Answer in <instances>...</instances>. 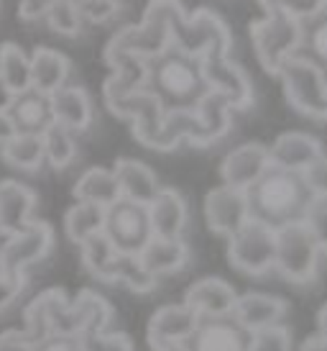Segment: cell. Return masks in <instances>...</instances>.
<instances>
[{"instance_id":"cell-33","label":"cell","mask_w":327,"mask_h":351,"mask_svg":"<svg viewBox=\"0 0 327 351\" xmlns=\"http://www.w3.org/2000/svg\"><path fill=\"white\" fill-rule=\"evenodd\" d=\"M3 162L21 172H36L44 165V144L36 134H13L0 147Z\"/></svg>"},{"instance_id":"cell-28","label":"cell","mask_w":327,"mask_h":351,"mask_svg":"<svg viewBox=\"0 0 327 351\" xmlns=\"http://www.w3.org/2000/svg\"><path fill=\"white\" fill-rule=\"evenodd\" d=\"M72 195L75 200L82 203H95L100 208L113 205L120 197V187H118L116 172L105 169V167H92L79 175V180L72 187Z\"/></svg>"},{"instance_id":"cell-49","label":"cell","mask_w":327,"mask_h":351,"mask_svg":"<svg viewBox=\"0 0 327 351\" xmlns=\"http://www.w3.org/2000/svg\"><path fill=\"white\" fill-rule=\"evenodd\" d=\"M13 134H16V128H13V123H10L8 110H0V147H3Z\"/></svg>"},{"instance_id":"cell-18","label":"cell","mask_w":327,"mask_h":351,"mask_svg":"<svg viewBox=\"0 0 327 351\" xmlns=\"http://www.w3.org/2000/svg\"><path fill=\"white\" fill-rule=\"evenodd\" d=\"M289 305L279 295L266 293H246L238 295L235 308H233V318L241 323L246 331L256 333L271 326H279L281 318L287 315Z\"/></svg>"},{"instance_id":"cell-22","label":"cell","mask_w":327,"mask_h":351,"mask_svg":"<svg viewBox=\"0 0 327 351\" xmlns=\"http://www.w3.org/2000/svg\"><path fill=\"white\" fill-rule=\"evenodd\" d=\"M148 218H151V228L154 236L161 239H182L184 228H187V200L179 190L174 187H161L156 197L148 203Z\"/></svg>"},{"instance_id":"cell-44","label":"cell","mask_w":327,"mask_h":351,"mask_svg":"<svg viewBox=\"0 0 327 351\" xmlns=\"http://www.w3.org/2000/svg\"><path fill=\"white\" fill-rule=\"evenodd\" d=\"M26 287V274H8L0 269V313H5L18 300Z\"/></svg>"},{"instance_id":"cell-5","label":"cell","mask_w":327,"mask_h":351,"mask_svg":"<svg viewBox=\"0 0 327 351\" xmlns=\"http://www.w3.org/2000/svg\"><path fill=\"white\" fill-rule=\"evenodd\" d=\"M250 41H253V51L259 57V64L269 75L276 77L281 62L297 54L299 34H302V23L294 16L287 13H266L263 19L250 21Z\"/></svg>"},{"instance_id":"cell-9","label":"cell","mask_w":327,"mask_h":351,"mask_svg":"<svg viewBox=\"0 0 327 351\" xmlns=\"http://www.w3.org/2000/svg\"><path fill=\"white\" fill-rule=\"evenodd\" d=\"M228 259L238 272L250 277L271 272L276 259V231L248 218L235 234L228 236Z\"/></svg>"},{"instance_id":"cell-48","label":"cell","mask_w":327,"mask_h":351,"mask_svg":"<svg viewBox=\"0 0 327 351\" xmlns=\"http://www.w3.org/2000/svg\"><path fill=\"white\" fill-rule=\"evenodd\" d=\"M54 0H21L18 3V16L23 21H39L47 16Z\"/></svg>"},{"instance_id":"cell-7","label":"cell","mask_w":327,"mask_h":351,"mask_svg":"<svg viewBox=\"0 0 327 351\" xmlns=\"http://www.w3.org/2000/svg\"><path fill=\"white\" fill-rule=\"evenodd\" d=\"M319 252L315 236L304 223H291L276 231V259L274 269L291 285H307L317 277Z\"/></svg>"},{"instance_id":"cell-3","label":"cell","mask_w":327,"mask_h":351,"mask_svg":"<svg viewBox=\"0 0 327 351\" xmlns=\"http://www.w3.org/2000/svg\"><path fill=\"white\" fill-rule=\"evenodd\" d=\"M248 218L279 231L284 226L302 223L307 215L309 203L315 200L312 187L304 180V172L284 169L269 165L246 190Z\"/></svg>"},{"instance_id":"cell-40","label":"cell","mask_w":327,"mask_h":351,"mask_svg":"<svg viewBox=\"0 0 327 351\" xmlns=\"http://www.w3.org/2000/svg\"><path fill=\"white\" fill-rule=\"evenodd\" d=\"M259 5L263 8V13H287V16H294V19L304 21L309 16H315L325 0H259Z\"/></svg>"},{"instance_id":"cell-45","label":"cell","mask_w":327,"mask_h":351,"mask_svg":"<svg viewBox=\"0 0 327 351\" xmlns=\"http://www.w3.org/2000/svg\"><path fill=\"white\" fill-rule=\"evenodd\" d=\"M34 351H85L79 336H69V333H51L44 341L34 346Z\"/></svg>"},{"instance_id":"cell-6","label":"cell","mask_w":327,"mask_h":351,"mask_svg":"<svg viewBox=\"0 0 327 351\" xmlns=\"http://www.w3.org/2000/svg\"><path fill=\"white\" fill-rule=\"evenodd\" d=\"M276 77L281 80L287 100L302 116L327 121V77L312 62L294 54L281 62Z\"/></svg>"},{"instance_id":"cell-56","label":"cell","mask_w":327,"mask_h":351,"mask_svg":"<svg viewBox=\"0 0 327 351\" xmlns=\"http://www.w3.org/2000/svg\"><path fill=\"white\" fill-rule=\"evenodd\" d=\"M325 3H327V0H325Z\"/></svg>"},{"instance_id":"cell-14","label":"cell","mask_w":327,"mask_h":351,"mask_svg":"<svg viewBox=\"0 0 327 351\" xmlns=\"http://www.w3.org/2000/svg\"><path fill=\"white\" fill-rule=\"evenodd\" d=\"M197 321H200V315L184 302L164 305L151 315V321L146 326V341H148L151 351L184 346V341L192 336Z\"/></svg>"},{"instance_id":"cell-20","label":"cell","mask_w":327,"mask_h":351,"mask_svg":"<svg viewBox=\"0 0 327 351\" xmlns=\"http://www.w3.org/2000/svg\"><path fill=\"white\" fill-rule=\"evenodd\" d=\"M238 293L220 277H205L189 285L184 293V305H189L200 318H220L233 315Z\"/></svg>"},{"instance_id":"cell-35","label":"cell","mask_w":327,"mask_h":351,"mask_svg":"<svg viewBox=\"0 0 327 351\" xmlns=\"http://www.w3.org/2000/svg\"><path fill=\"white\" fill-rule=\"evenodd\" d=\"M41 144H44V162H49L51 169H67L77 156L75 131L64 128L57 121L41 134Z\"/></svg>"},{"instance_id":"cell-11","label":"cell","mask_w":327,"mask_h":351,"mask_svg":"<svg viewBox=\"0 0 327 351\" xmlns=\"http://www.w3.org/2000/svg\"><path fill=\"white\" fill-rule=\"evenodd\" d=\"M174 44L202 57H220V54H231L233 36L228 23L215 10L200 8L192 16L187 13L184 23L174 31Z\"/></svg>"},{"instance_id":"cell-37","label":"cell","mask_w":327,"mask_h":351,"mask_svg":"<svg viewBox=\"0 0 327 351\" xmlns=\"http://www.w3.org/2000/svg\"><path fill=\"white\" fill-rule=\"evenodd\" d=\"M120 282L125 285L131 293L146 295V293H154L156 285H159V277L146 269L141 259L133 256V254H118L116 259V269H113V285Z\"/></svg>"},{"instance_id":"cell-2","label":"cell","mask_w":327,"mask_h":351,"mask_svg":"<svg viewBox=\"0 0 327 351\" xmlns=\"http://www.w3.org/2000/svg\"><path fill=\"white\" fill-rule=\"evenodd\" d=\"M144 90H148L164 113H192L200 98L207 93L202 69V54L169 44L164 51L146 59Z\"/></svg>"},{"instance_id":"cell-34","label":"cell","mask_w":327,"mask_h":351,"mask_svg":"<svg viewBox=\"0 0 327 351\" xmlns=\"http://www.w3.org/2000/svg\"><path fill=\"white\" fill-rule=\"evenodd\" d=\"M103 218H105V208H100L95 203H77L72 205L64 215V234L72 244H82L87 236L103 231Z\"/></svg>"},{"instance_id":"cell-1","label":"cell","mask_w":327,"mask_h":351,"mask_svg":"<svg viewBox=\"0 0 327 351\" xmlns=\"http://www.w3.org/2000/svg\"><path fill=\"white\" fill-rule=\"evenodd\" d=\"M103 98L113 116L131 121L135 141H141L144 147L156 149V152H172L192 141V113H164L159 100L148 90H128L118 85L113 77H107L103 85Z\"/></svg>"},{"instance_id":"cell-17","label":"cell","mask_w":327,"mask_h":351,"mask_svg":"<svg viewBox=\"0 0 327 351\" xmlns=\"http://www.w3.org/2000/svg\"><path fill=\"white\" fill-rule=\"evenodd\" d=\"M8 116L16 134H36V136H41L54 123L51 98L36 88L16 93L8 106Z\"/></svg>"},{"instance_id":"cell-32","label":"cell","mask_w":327,"mask_h":351,"mask_svg":"<svg viewBox=\"0 0 327 351\" xmlns=\"http://www.w3.org/2000/svg\"><path fill=\"white\" fill-rule=\"evenodd\" d=\"M103 57H105L107 67L113 69L110 72V77L116 80L118 85H123L128 90H138L144 88V80H146V59L133 54V51L128 49H120L116 44H105V51H103Z\"/></svg>"},{"instance_id":"cell-51","label":"cell","mask_w":327,"mask_h":351,"mask_svg":"<svg viewBox=\"0 0 327 351\" xmlns=\"http://www.w3.org/2000/svg\"><path fill=\"white\" fill-rule=\"evenodd\" d=\"M13 90L5 85V80L0 77V110H8V106H10V100H13Z\"/></svg>"},{"instance_id":"cell-10","label":"cell","mask_w":327,"mask_h":351,"mask_svg":"<svg viewBox=\"0 0 327 351\" xmlns=\"http://www.w3.org/2000/svg\"><path fill=\"white\" fill-rule=\"evenodd\" d=\"M54 249V228L47 221L31 218L29 226L10 236H3L0 244V269L8 274H26L31 264L47 259Z\"/></svg>"},{"instance_id":"cell-53","label":"cell","mask_w":327,"mask_h":351,"mask_svg":"<svg viewBox=\"0 0 327 351\" xmlns=\"http://www.w3.org/2000/svg\"><path fill=\"white\" fill-rule=\"evenodd\" d=\"M164 351H184V346H172V349H164Z\"/></svg>"},{"instance_id":"cell-38","label":"cell","mask_w":327,"mask_h":351,"mask_svg":"<svg viewBox=\"0 0 327 351\" xmlns=\"http://www.w3.org/2000/svg\"><path fill=\"white\" fill-rule=\"evenodd\" d=\"M44 19H47L49 29L54 31V34L69 36V39H72V36H79V34H82V26H85V21L79 16L77 3H69V0H54Z\"/></svg>"},{"instance_id":"cell-12","label":"cell","mask_w":327,"mask_h":351,"mask_svg":"<svg viewBox=\"0 0 327 351\" xmlns=\"http://www.w3.org/2000/svg\"><path fill=\"white\" fill-rule=\"evenodd\" d=\"M202 69L207 88L225 95L233 110H246L253 106V85L248 80V72L238 62H233L231 54L202 57Z\"/></svg>"},{"instance_id":"cell-21","label":"cell","mask_w":327,"mask_h":351,"mask_svg":"<svg viewBox=\"0 0 327 351\" xmlns=\"http://www.w3.org/2000/svg\"><path fill=\"white\" fill-rule=\"evenodd\" d=\"M322 154H325V147L319 144V138L302 131H287L276 136V141L269 147L271 165L294 169V172H307Z\"/></svg>"},{"instance_id":"cell-41","label":"cell","mask_w":327,"mask_h":351,"mask_svg":"<svg viewBox=\"0 0 327 351\" xmlns=\"http://www.w3.org/2000/svg\"><path fill=\"white\" fill-rule=\"evenodd\" d=\"M302 223L307 226L309 234L315 236V241H317L319 252L327 256V197L315 195V200L309 203L307 215H304Z\"/></svg>"},{"instance_id":"cell-19","label":"cell","mask_w":327,"mask_h":351,"mask_svg":"<svg viewBox=\"0 0 327 351\" xmlns=\"http://www.w3.org/2000/svg\"><path fill=\"white\" fill-rule=\"evenodd\" d=\"M269 165V147H263L259 141L235 147L220 165L222 185L235 187V190H246Z\"/></svg>"},{"instance_id":"cell-46","label":"cell","mask_w":327,"mask_h":351,"mask_svg":"<svg viewBox=\"0 0 327 351\" xmlns=\"http://www.w3.org/2000/svg\"><path fill=\"white\" fill-rule=\"evenodd\" d=\"M304 180H307V185L312 187L315 195L327 197V154H322L315 165L309 167L304 172Z\"/></svg>"},{"instance_id":"cell-15","label":"cell","mask_w":327,"mask_h":351,"mask_svg":"<svg viewBox=\"0 0 327 351\" xmlns=\"http://www.w3.org/2000/svg\"><path fill=\"white\" fill-rule=\"evenodd\" d=\"M205 221L212 234L228 239L248 221V208H246V195L243 190L220 185L212 187L205 195Z\"/></svg>"},{"instance_id":"cell-4","label":"cell","mask_w":327,"mask_h":351,"mask_svg":"<svg viewBox=\"0 0 327 351\" xmlns=\"http://www.w3.org/2000/svg\"><path fill=\"white\" fill-rule=\"evenodd\" d=\"M187 19V10L179 0H151L144 10V21L125 26L110 39L120 49H128L138 57H154L174 41V31Z\"/></svg>"},{"instance_id":"cell-31","label":"cell","mask_w":327,"mask_h":351,"mask_svg":"<svg viewBox=\"0 0 327 351\" xmlns=\"http://www.w3.org/2000/svg\"><path fill=\"white\" fill-rule=\"evenodd\" d=\"M79 256H82V267H85L95 280L113 285V269H116L118 252L103 231L87 236L85 241L79 244Z\"/></svg>"},{"instance_id":"cell-42","label":"cell","mask_w":327,"mask_h":351,"mask_svg":"<svg viewBox=\"0 0 327 351\" xmlns=\"http://www.w3.org/2000/svg\"><path fill=\"white\" fill-rule=\"evenodd\" d=\"M79 341L85 351H135L131 336L125 333H87V336H79Z\"/></svg>"},{"instance_id":"cell-30","label":"cell","mask_w":327,"mask_h":351,"mask_svg":"<svg viewBox=\"0 0 327 351\" xmlns=\"http://www.w3.org/2000/svg\"><path fill=\"white\" fill-rule=\"evenodd\" d=\"M62 298H67V293L62 287H51V290L39 293L26 305V311H23V328L21 331L29 336L34 346L44 341L47 336H51V311H54V305Z\"/></svg>"},{"instance_id":"cell-52","label":"cell","mask_w":327,"mask_h":351,"mask_svg":"<svg viewBox=\"0 0 327 351\" xmlns=\"http://www.w3.org/2000/svg\"><path fill=\"white\" fill-rule=\"evenodd\" d=\"M317 333L327 339V302L319 308V313H317Z\"/></svg>"},{"instance_id":"cell-27","label":"cell","mask_w":327,"mask_h":351,"mask_svg":"<svg viewBox=\"0 0 327 351\" xmlns=\"http://www.w3.org/2000/svg\"><path fill=\"white\" fill-rule=\"evenodd\" d=\"M31 57V88L41 90L51 95L54 90H59L62 85H67L72 64L69 59L57 49L49 47H36Z\"/></svg>"},{"instance_id":"cell-23","label":"cell","mask_w":327,"mask_h":351,"mask_svg":"<svg viewBox=\"0 0 327 351\" xmlns=\"http://www.w3.org/2000/svg\"><path fill=\"white\" fill-rule=\"evenodd\" d=\"M49 98H51V113H54L57 123H62L75 134L90 128L92 118H95V108H92V98L87 95L85 88L67 82L59 90H54Z\"/></svg>"},{"instance_id":"cell-39","label":"cell","mask_w":327,"mask_h":351,"mask_svg":"<svg viewBox=\"0 0 327 351\" xmlns=\"http://www.w3.org/2000/svg\"><path fill=\"white\" fill-rule=\"evenodd\" d=\"M248 351H291V331L279 323V326L250 333Z\"/></svg>"},{"instance_id":"cell-16","label":"cell","mask_w":327,"mask_h":351,"mask_svg":"<svg viewBox=\"0 0 327 351\" xmlns=\"http://www.w3.org/2000/svg\"><path fill=\"white\" fill-rule=\"evenodd\" d=\"M194 116V136H192V147H210L215 141H220L228 131H231L233 123V106L228 103L225 95L215 93V90H207L197 108L192 110Z\"/></svg>"},{"instance_id":"cell-25","label":"cell","mask_w":327,"mask_h":351,"mask_svg":"<svg viewBox=\"0 0 327 351\" xmlns=\"http://www.w3.org/2000/svg\"><path fill=\"white\" fill-rule=\"evenodd\" d=\"M113 172H116L118 187H120V197H128L133 203L148 205L156 197V193L161 190L154 169L138 159L120 156L113 167Z\"/></svg>"},{"instance_id":"cell-29","label":"cell","mask_w":327,"mask_h":351,"mask_svg":"<svg viewBox=\"0 0 327 351\" xmlns=\"http://www.w3.org/2000/svg\"><path fill=\"white\" fill-rule=\"evenodd\" d=\"M299 23H302V34H299L297 57L312 62L327 77V3L315 16Z\"/></svg>"},{"instance_id":"cell-8","label":"cell","mask_w":327,"mask_h":351,"mask_svg":"<svg viewBox=\"0 0 327 351\" xmlns=\"http://www.w3.org/2000/svg\"><path fill=\"white\" fill-rule=\"evenodd\" d=\"M103 234L110 239L118 254H133L138 256L151 239V218H148V205L133 203L128 197H118L113 205L105 208L103 218Z\"/></svg>"},{"instance_id":"cell-47","label":"cell","mask_w":327,"mask_h":351,"mask_svg":"<svg viewBox=\"0 0 327 351\" xmlns=\"http://www.w3.org/2000/svg\"><path fill=\"white\" fill-rule=\"evenodd\" d=\"M0 351H34V343L21 328L0 333Z\"/></svg>"},{"instance_id":"cell-54","label":"cell","mask_w":327,"mask_h":351,"mask_svg":"<svg viewBox=\"0 0 327 351\" xmlns=\"http://www.w3.org/2000/svg\"><path fill=\"white\" fill-rule=\"evenodd\" d=\"M69 3H82V0H69Z\"/></svg>"},{"instance_id":"cell-24","label":"cell","mask_w":327,"mask_h":351,"mask_svg":"<svg viewBox=\"0 0 327 351\" xmlns=\"http://www.w3.org/2000/svg\"><path fill=\"white\" fill-rule=\"evenodd\" d=\"M36 208V193L16 180L0 182V236H10L29 226Z\"/></svg>"},{"instance_id":"cell-26","label":"cell","mask_w":327,"mask_h":351,"mask_svg":"<svg viewBox=\"0 0 327 351\" xmlns=\"http://www.w3.org/2000/svg\"><path fill=\"white\" fill-rule=\"evenodd\" d=\"M138 259L154 277L179 272L184 264L189 262V246L184 244V239H161L154 236L148 244L141 249Z\"/></svg>"},{"instance_id":"cell-55","label":"cell","mask_w":327,"mask_h":351,"mask_svg":"<svg viewBox=\"0 0 327 351\" xmlns=\"http://www.w3.org/2000/svg\"><path fill=\"white\" fill-rule=\"evenodd\" d=\"M0 244H3V236H0Z\"/></svg>"},{"instance_id":"cell-36","label":"cell","mask_w":327,"mask_h":351,"mask_svg":"<svg viewBox=\"0 0 327 351\" xmlns=\"http://www.w3.org/2000/svg\"><path fill=\"white\" fill-rule=\"evenodd\" d=\"M0 77L13 93L31 88V57L13 41L0 44Z\"/></svg>"},{"instance_id":"cell-13","label":"cell","mask_w":327,"mask_h":351,"mask_svg":"<svg viewBox=\"0 0 327 351\" xmlns=\"http://www.w3.org/2000/svg\"><path fill=\"white\" fill-rule=\"evenodd\" d=\"M250 331L233 315L200 318L192 336L184 341V351H248Z\"/></svg>"},{"instance_id":"cell-50","label":"cell","mask_w":327,"mask_h":351,"mask_svg":"<svg viewBox=\"0 0 327 351\" xmlns=\"http://www.w3.org/2000/svg\"><path fill=\"white\" fill-rule=\"evenodd\" d=\"M299 351H327V339L325 336H319V333H315V336H309L307 341L302 343V349Z\"/></svg>"},{"instance_id":"cell-43","label":"cell","mask_w":327,"mask_h":351,"mask_svg":"<svg viewBox=\"0 0 327 351\" xmlns=\"http://www.w3.org/2000/svg\"><path fill=\"white\" fill-rule=\"evenodd\" d=\"M79 8V16L85 23H107V21H113L120 13V0H82L77 3Z\"/></svg>"}]
</instances>
